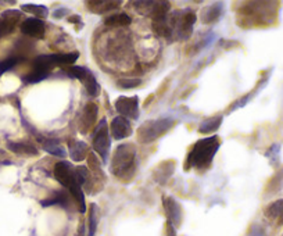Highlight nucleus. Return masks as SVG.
Wrapping results in <instances>:
<instances>
[{"label":"nucleus","instance_id":"bb28decb","mask_svg":"<svg viewBox=\"0 0 283 236\" xmlns=\"http://www.w3.org/2000/svg\"><path fill=\"white\" fill-rule=\"evenodd\" d=\"M98 206L96 204H90V209H89V228H87L89 232H87V236H95L96 229H98Z\"/></svg>","mask_w":283,"mask_h":236},{"label":"nucleus","instance_id":"a878e982","mask_svg":"<svg viewBox=\"0 0 283 236\" xmlns=\"http://www.w3.org/2000/svg\"><path fill=\"white\" fill-rule=\"evenodd\" d=\"M265 215L269 220H276L279 217H283V200H276L269 204L265 209Z\"/></svg>","mask_w":283,"mask_h":236},{"label":"nucleus","instance_id":"72a5a7b5","mask_svg":"<svg viewBox=\"0 0 283 236\" xmlns=\"http://www.w3.org/2000/svg\"><path fill=\"white\" fill-rule=\"evenodd\" d=\"M168 236H175V228L168 222Z\"/></svg>","mask_w":283,"mask_h":236},{"label":"nucleus","instance_id":"2eb2a0df","mask_svg":"<svg viewBox=\"0 0 283 236\" xmlns=\"http://www.w3.org/2000/svg\"><path fill=\"white\" fill-rule=\"evenodd\" d=\"M87 145L85 142H81V140H70L68 143V151H70L71 160L76 161H83L87 156Z\"/></svg>","mask_w":283,"mask_h":236},{"label":"nucleus","instance_id":"c756f323","mask_svg":"<svg viewBox=\"0 0 283 236\" xmlns=\"http://www.w3.org/2000/svg\"><path fill=\"white\" fill-rule=\"evenodd\" d=\"M21 60V57H9V59L0 61V75H3L5 72H7L11 68H14Z\"/></svg>","mask_w":283,"mask_h":236},{"label":"nucleus","instance_id":"a211bd4d","mask_svg":"<svg viewBox=\"0 0 283 236\" xmlns=\"http://www.w3.org/2000/svg\"><path fill=\"white\" fill-rule=\"evenodd\" d=\"M86 6L92 13H98V14H104L107 11H111L120 7L121 2H106V0H90L87 2Z\"/></svg>","mask_w":283,"mask_h":236},{"label":"nucleus","instance_id":"cd10ccee","mask_svg":"<svg viewBox=\"0 0 283 236\" xmlns=\"http://www.w3.org/2000/svg\"><path fill=\"white\" fill-rule=\"evenodd\" d=\"M17 22H18V20L9 18V17H2L0 18V36H6V35L13 32Z\"/></svg>","mask_w":283,"mask_h":236},{"label":"nucleus","instance_id":"4be33fe9","mask_svg":"<svg viewBox=\"0 0 283 236\" xmlns=\"http://www.w3.org/2000/svg\"><path fill=\"white\" fill-rule=\"evenodd\" d=\"M222 121H223L222 115H215V117L206 118V120L200 124L199 131H200L202 134H211V132H215V131L221 127Z\"/></svg>","mask_w":283,"mask_h":236},{"label":"nucleus","instance_id":"0eeeda50","mask_svg":"<svg viewBox=\"0 0 283 236\" xmlns=\"http://www.w3.org/2000/svg\"><path fill=\"white\" fill-rule=\"evenodd\" d=\"M110 147H111V139H110L109 128H107V121L103 118L98 124L95 134H93V149L100 156L103 164L109 163Z\"/></svg>","mask_w":283,"mask_h":236},{"label":"nucleus","instance_id":"4468645a","mask_svg":"<svg viewBox=\"0 0 283 236\" xmlns=\"http://www.w3.org/2000/svg\"><path fill=\"white\" fill-rule=\"evenodd\" d=\"M70 192L68 190H57L52 194L49 199H44L40 202L43 207H50V206H61V207H68L70 206Z\"/></svg>","mask_w":283,"mask_h":236},{"label":"nucleus","instance_id":"393cba45","mask_svg":"<svg viewBox=\"0 0 283 236\" xmlns=\"http://www.w3.org/2000/svg\"><path fill=\"white\" fill-rule=\"evenodd\" d=\"M22 11L31 13V14H33L36 18H39V20L48 18V16H49V10H48V7H44V6L24 5L22 6Z\"/></svg>","mask_w":283,"mask_h":236},{"label":"nucleus","instance_id":"dca6fc26","mask_svg":"<svg viewBox=\"0 0 283 236\" xmlns=\"http://www.w3.org/2000/svg\"><path fill=\"white\" fill-rule=\"evenodd\" d=\"M152 27L154 29V32L157 33L158 36L165 39H171L172 38V29L169 27V21H168V16H163V17H157L154 18L152 22Z\"/></svg>","mask_w":283,"mask_h":236},{"label":"nucleus","instance_id":"6ab92c4d","mask_svg":"<svg viewBox=\"0 0 283 236\" xmlns=\"http://www.w3.org/2000/svg\"><path fill=\"white\" fill-rule=\"evenodd\" d=\"M50 57L53 60L55 67H70L75 64V61L79 59V52H71V53L64 54H50Z\"/></svg>","mask_w":283,"mask_h":236},{"label":"nucleus","instance_id":"aec40b11","mask_svg":"<svg viewBox=\"0 0 283 236\" xmlns=\"http://www.w3.org/2000/svg\"><path fill=\"white\" fill-rule=\"evenodd\" d=\"M7 147L17 154H25V156H36L38 149L27 142H9Z\"/></svg>","mask_w":283,"mask_h":236},{"label":"nucleus","instance_id":"1a4fd4ad","mask_svg":"<svg viewBox=\"0 0 283 236\" xmlns=\"http://www.w3.org/2000/svg\"><path fill=\"white\" fill-rule=\"evenodd\" d=\"M20 28L24 35L35 39H42L46 32V24L43 20L39 18H27L25 21H22Z\"/></svg>","mask_w":283,"mask_h":236},{"label":"nucleus","instance_id":"39448f33","mask_svg":"<svg viewBox=\"0 0 283 236\" xmlns=\"http://www.w3.org/2000/svg\"><path fill=\"white\" fill-rule=\"evenodd\" d=\"M175 121L172 118H158V120H150L142 125L137 132V138L142 143H152L158 138H161L165 132L174 127Z\"/></svg>","mask_w":283,"mask_h":236},{"label":"nucleus","instance_id":"ddd939ff","mask_svg":"<svg viewBox=\"0 0 283 236\" xmlns=\"http://www.w3.org/2000/svg\"><path fill=\"white\" fill-rule=\"evenodd\" d=\"M38 139L39 143L43 147V150L48 151L49 154L60 157V159H64V157H66L67 151L64 150V147L59 143V140L49 139V138H44V136H38Z\"/></svg>","mask_w":283,"mask_h":236},{"label":"nucleus","instance_id":"f8f14e48","mask_svg":"<svg viewBox=\"0 0 283 236\" xmlns=\"http://www.w3.org/2000/svg\"><path fill=\"white\" fill-rule=\"evenodd\" d=\"M99 108L95 103H87L83 113L81 115V121H79V128H81L82 134H86L89 129L92 128L93 125L98 121Z\"/></svg>","mask_w":283,"mask_h":236},{"label":"nucleus","instance_id":"6e6552de","mask_svg":"<svg viewBox=\"0 0 283 236\" xmlns=\"http://www.w3.org/2000/svg\"><path fill=\"white\" fill-rule=\"evenodd\" d=\"M115 108L121 114V117L139 118V97L137 96H120L115 100Z\"/></svg>","mask_w":283,"mask_h":236},{"label":"nucleus","instance_id":"412c9836","mask_svg":"<svg viewBox=\"0 0 283 236\" xmlns=\"http://www.w3.org/2000/svg\"><path fill=\"white\" fill-rule=\"evenodd\" d=\"M75 175L78 182L81 185L82 188L86 189L87 193L92 192V186H93V179H92V174L89 172L86 167L79 166L75 168Z\"/></svg>","mask_w":283,"mask_h":236},{"label":"nucleus","instance_id":"473e14b6","mask_svg":"<svg viewBox=\"0 0 283 236\" xmlns=\"http://www.w3.org/2000/svg\"><path fill=\"white\" fill-rule=\"evenodd\" d=\"M67 14H70V10H68V9H64V7H60V9L53 11V17H55V18H63V17L67 16Z\"/></svg>","mask_w":283,"mask_h":236},{"label":"nucleus","instance_id":"c85d7f7f","mask_svg":"<svg viewBox=\"0 0 283 236\" xmlns=\"http://www.w3.org/2000/svg\"><path fill=\"white\" fill-rule=\"evenodd\" d=\"M83 86H85V89L87 91V93L90 95L92 97L98 96L99 93V82L98 80L95 78V75H93V72H90L89 75H87V78L83 82Z\"/></svg>","mask_w":283,"mask_h":236},{"label":"nucleus","instance_id":"20e7f679","mask_svg":"<svg viewBox=\"0 0 283 236\" xmlns=\"http://www.w3.org/2000/svg\"><path fill=\"white\" fill-rule=\"evenodd\" d=\"M197 17L192 10H178L174 14L168 16L169 27L172 29V36L186 41L191 38L193 32V25L196 22Z\"/></svg>","mask_w":283,"mask_h":236},{"label":"nucleus","instance_id":"f03ea898","mask_svg":"<svg viewBox=\"0 0 283 236\" xmlns=\"http://www.w3.org/2000/svg\"><path fill=\"white\" fill-rule=\"evenodd\" d=\"M53 175L57 179V182L63 185L64 188L70 192V194L74 198L75 203L79 206V211L85 213L86 211V204H85V193L82 190V186L78 182L75 175V168L72 167L68 161H60L55 166Z\"/></svg>","mask_w":283,"mask_h":236},{"label":"nucleus","instance_id":"2f4dec72","mask_svg":"<svg viewBox=\"0 0 283 236\" xmlns=\"http://www.w3.org/2000/svg\"><path fill=\"white\" fill-rule=\"evenodd\" d=\"M249 236H265V231L262 229L261 226L258 225H253L250 229V233Z\"/></svg>","mask_w":283,"mask_h":236},{"label":"nucleus","instance_id":"b1692460","mask_svg":"<svg viewBox=\"0 0 283 236\" xmlns=\"http://www.w3.org/2000/svg\"><path fill=\"white\" fill-rule=\"evenodd\" d=\"M63 70H64L67 75L71 76V78H75V80H79L81 82L86 80L87 75L92 72L86 67H79V65H70V67H64Z\"/></svg>","mask_w":283,"mask_h":236},{"label":"nucleus","instance_id":"5701e85b","mask_svg":"<svg viewBox=\"0 0 283 236\" xmlns=\"http://www.w3.org/2000/svg\"><path fill=\"white\" fill-rule=\"evenodd\" d=\"M131 22L132 18L125 13L114 14V16H109L104 18V24L109 27H128Z\"/></svg>","mask_w":283,"mask_h":236},{"label":"nucleus","instance_id":"f3484780","mask_svg":"<svg viewBox=\"0 0 283 236\" xmlns=\"http://www.w3.org/2000/svg\"><path fill=\"white\" fill-rule=\"evenodd\" d=\"M223 13V5L222 3H214V5L208 6L202 11V22L204 24H211V22L218 21Z\"/></svg>","mask_w":283,"mask_h":236},{"label":"nucleus","instance_id":"423d86ee","mask_svg":"<svg viewBox=\"0 0 283 236\" xmlns=\"http://www.w3.org/2000/svg\"><path fill=\"white\" fill-rule=\"evenodd\" d=\"M53 68H55V64H53V60L50 57V54L38 56L32 61V70L22 78V81H24V84H28V85L29 84H38L40 81L46 80Z\"/></svg>","mask_w":283,"mask_h":236},{"label":"nucleus","instance_id":"7c9ffc66","mask_svg":"<svg viewBox=\"0 0 283 236\" xmlns=\"http://www.w3.org/2000/svg\"><path fill=\"white\" fill-rule=\"evenodd\" d=\"M117 84L121 88H124V89H132V88H136V86L140 85L142 80H135V78H132V80H120Z\"/></svg>","mask_w":283,"mask_h":236},{"label":"nucleus","instance_id":"9b49d317","mask_svg":"<svg viewBox=\"0 0 283 236\" xmlns=\"http://www.w3.org/2000/svg\"><path fill=\"white\" fill-rule=\"evenodd\" d=\"M163 203L165 214L168 217V222L174 228H178L182 222V209H180L179 203L172 198L163 199Z\"/></svg>","mask_w":283,"mask_h":236},{"label":"nucleus","instance_id":"7ed1b4c3","mask_svg":"<svg viewBox=\"0 0 283 236\" xmlns=\"http://www.w3.org/2000/svg\"><path fill=\"white\" fill-rule=\"evenodd\" d=\"M135 159H136V149L132 145H120L115 150L111 164H110V171L114 174L115 177H122L125 174L133 170L135 166Z\"/></svg>","mask_w":283,"mask_h":236},{"label":"nucleus","instance_id":"9d476101","mask_svg":"<svg viewBox=\"0 0 283 236\" xmlns=\"http://www.w3.org/2000/svg\"><path fill=\"white\" fill-rule=\"evenodd\" d=\"M110 131H111V135L115 140H122L131 136L132 135V125L131 121L125 117H115L113 121H111V125H110Z\"/></svg>","mask_w":283,"mask_h":236},{"label":"nucleus","instance_id":"f257e3e1","mask_svg":"<svg viewBox=\"0 0 283 236\" xmlns=\"http://www.w3.org/2000/svg\"><path fill=\"white\" fill-rule=\"evenodd\" d=\"M219 146H221V140L218 136H210L206 139L197 140L187 154L185 170H191V168L204 170L211 166Z\"/></svg>","mask_w":283,"mask_h":236}]
</instances>
